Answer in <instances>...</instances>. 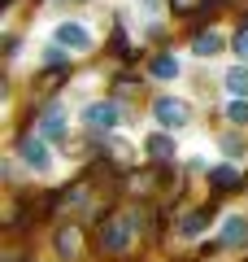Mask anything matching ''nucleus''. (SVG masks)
<instances>
[{
  "label": "nucleus",
  "instance_id": "nucleus-9",
  "mask_svg": "<svg viewBox=\"0 0 248 262\" xmlns=\"http://www.w3.org/2000/svg\"><path fill=\"white\" fill-rule=\"evenodd\" d=\"M148 75H153L157 83H175V79L183 75V61H179L175 53H161V57L153 61V70H148Z\"/></svg>",
  "mask_w": 248,
  "mask_h": 262
},
{
  "label": "nucleus",
  "instance_id": "nucleus-6",
  "mask_svg": "<svg viewBox=\"0 0 248 262\" xmlns=\"http://www.w3.org/2000/svg\"><path fill=\"white\" fill-rule=\"evenodd\" d=\"M53 249H57L61 262L79 258V253H83V232H79V227H57V232H53Z\"/></svg>",
  "mask_w": 248,
  "mask_h": 262
},
{
  "label": "nucleus",
  "instance_id": "nucleus-3",
  "mask_svg": "<svg viewBox=\"0 0 248 262\" xmlns=\"http://www.w3.org/2000/svg\"><path fill=\"white\" fill-rule=\"evenodd\" d=\"M18 158H22V166L31 170V175H53L57 170V162H53V153H48V136H39V131H31V136H22V144H18Z\"/></svg>",
  "mask_w": 248,
  "mask_h": 262
},
{
  "label": "nucleus",
  "instance_id": "nucleus-10",
  "mask_svg": "<svg viewBox=\"0 0 248 262\" xmlns=\"http://www.w3.org/2000/svg\"><path fill=\"white\" fill-rule=\"evenodd\" d=\"M222 48H227V35H222V31H213V27L201 31V35L192 39V53H196V57H218Z\"/></svg>",
  "mask_w": 248,
  "mask_h": 262
},
{
  "label": "nucleus",
  "instance_id": "nucleus-5",
  "mask_svg": "<svg viewBox=\"0 0 248 262\" xmlns=\"http://www.w3.org/2000/svg\"><path fill=\"white\" fill-rule=\"evenodd\" d=\"M83 122H87L92 131H118L122 110H118V101H92L87 110H83Z\"/></svg>",
  "mask_w": 248,
  "mask_h": 262
},
{
  "label": "nucleus",
  "instance_id": "nucleus-12",
  "mask_svg": "<svg viewBox=\"0 0 248 262\" xmlns=\"http://www.w3.org/2000/svg\"><path fill=\"white\" fill-rule=\"evenodd\" d=\"M209 232V214L205 210H192V214L179 223V241H196V236H205Z\"/></svg>",
  "mask_w": 248,
  "mask_h": 262
},
{
  "label": "nucleus",
  "instance_id": "nucleus-1",
  "mask_svg": "<svg viewBox=\"0 0 248 262\" xmlns=\"http://www.w3.org/2000/svg\"><path fill=\"white\" fill-rule=\"evenodd\" d=\"M53 44L61 48V53H92L96 48V31L87 27V22H79V18H65V22L53 27Z\"/></svg>",
  "mask_w": 248,
  "mask_h": 262
},
{
  "label": "nucleus",
  "instance_id": "nucleus-20",
  "mask_svg": "<svg viewBox=\"0 0 248 262\" xmlns=\"http://www.w3.org/2000/svg\"><path fill=\"white\" fill-rule=\"evenodd\" d=\"M5 5H9V0H5Z\"/></svg>",
  "mask_w": 248,
  "mask_h": 262
},
{
  "label": "nucleus",
  "instance_id": "nucleus-18",
  "mask_svg": "<svg viewBox=\"0 0 248 262\" xmlns=\"http://www.w3.org/2000/svg\"><path fill=\"white\" fill-rule=\"evenodd\" d=\"M113 153H118V158H135V144L131 140H113Z\"/></svg>",
  "mask_w": 248,
  "mask_h": 262
},
{
  "label": "nucleus",
  "instance_id": "nucleus-16",
  "mask_svg": "<svg viewBox=\"0 0 248 262\" xmlns=\"http://www.w3.org/2000/svg\"><path fill=\"white\" fill-rule=\"evenodd\" d=\"M227 118L235 122V127H248V96H231V105H227Z\"/></svg>",
  "mask_w": 248,
  "mask_h": 262
},
{
  "label": "nucleus",
  "instance_id": "nucleus-4",
  "mask_svg": "<svg viewBox=\"0 0 248 262\" xmlns=\"http://www.w3.org/2000/svg\"><path fill=\"white\" fill-rule=\"evenodd\" d=\"M153 122L161 131H183L187 122H192V105H187L183 96H157L153 101Z\"/></svg>",
  "mask_w": 248,
  "mask_h": 262
},
{
  "label": "nucleus",
  "instance_id": "nucleus-17",
  "mask_svg": "<svg viewBox=\"0 0 248 262\" xmlns=\"http://www.w3.org/2000/svg\"><path fill=\"white\" fill-rule=\"evenodd\" d=\"M231 53H235L239 61H248V27H244V31H235V39H231Z\"/></svg>",
  "mask_w": 248,
  "mask_h": 262
},
{
  "label": "nucleus",
  "instance_id": "nucleus-14",
  "mask_svg": "<svg viewBox=\"0 0 248 262\" xmlns=\"http://www.w3.org/2000/svg\"><path fill=\"white\" fill-rule=\"evenodd\" d=\"M222 153H227L231 162H248V136H239V131H227V136H222Z\"/></svg>",
  "mask_w": 248,
  "mask_h": 262
},
{
  "label": "nucleus",
  "instance_id": "nucleus-2",
  "mask_svg": "<svg viewBox=\"0 0 248 262\" xmlns=\"http://www.w3.org/2000/svg\"><path fill=\"white\" fill-rule=\"evenodd\" d=\"M131 245H135V219H131V214L105 219V227H101V249L113 253V258H122V253H131Z\"/></svg>",
  "mask_w": 248,
  "mask_h": 262
},
{
  "label": "nucleus",
  "instance_id": "nucleus-15",
  "mask_svg": "<svg viewBox=\"0 0 248 262\" xmlns=\"http://www.w3.org/2000/svg\"><path fill=\"white\" fill-rule=\"evenodd\" d=\"M209 184L222 188V192L239 188V170H235V162H231V166H209Z\"/></svg>",
  "mask_w": 248,
  "mask_h": 262
},
{
  "label": "nucleus",
  "instance_id": "nucleus-13",
  "mask_svg": "<svg viewBox=\"0 0 248 262\" xmlns=\"http://www.w3.org/2000/svg\"><path fill=\"white\" fill-rule=\"evenodd\" d=\"M222 83H227V92H231V96H248V61L231 66L227 75H222Z\"/></svg>",
  "mask_w": 248,
  "mask_h": 262
},
{
  "label": "nucleus",
  "instance_id": "nucleus-8",
  "mask_svg": "<svg viewBox=\"0 0 248 262\" xmlns=\"http://www.w3.org/2000/svg\"><path fill=\"white\" fill-rule=\"evenodd\" d=\"M35 131H39V136H48V140H61L65 131H70V118H65L61 105H48V110L39 114V127Z\"/></svg>",
  "mask_w": 248,
  "mask_h": 262
},
{
  "label": "nucleus",
  "instance_id": "nucleus-11",
  "mask_svg": "<svg viewBox=\"0 0 248 262\" xmlns=\"http://www.w3.org/2000/svg\"><path fill=\"white\" fill-rule=\"evenodd\" d=\"M148 153H153L157 162H175L179 144H175V136H170V131H153V136H148Z\"/></svg>",
  "mask_w": 248,
  "mask_h": 262
},
{
  "label": "nucleus",
  "instance_id": "nucleus-19",
  "mask_svg": "<svg viewBox=\"0 0 248 262\" xmlns=\"http://www.w3.org/2000/svg\"><path fill=\"white\" fill-rule=\"evenodd\" d=\"M175 9H179V13H192V9H196V0H175Z\"/></svg>",
  "mask_w": 248,
  "mask_h": 262
},
{
  "label": "nucleus",
  "instance_id": "nucleus-7",
  "mask_svg": "<svg viewBox=\"0 0 248 262\" xmlns=\"http://www.w3.org/2000/svg\"><path fill=\"white\" fill-rule=\"evenodd\" d=\"M218 241L227 249H239L248 241V219L244 214H222V227H218Z\"/></svg>",
  "mask_w": 248,
  "mask_h": 262
}]
</instances>
